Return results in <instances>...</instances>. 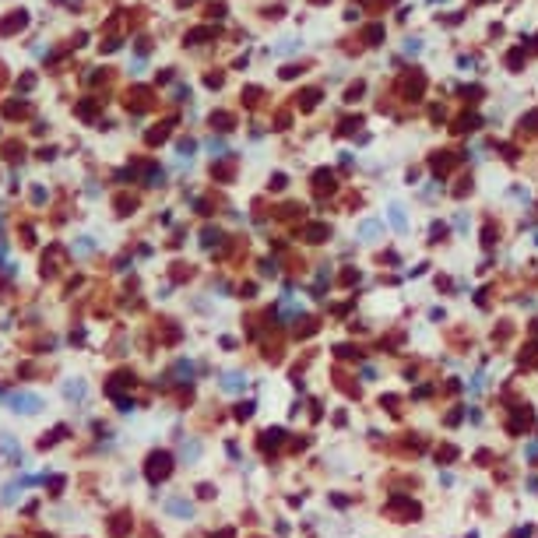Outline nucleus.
<instances>
[{
  "instance_id": "obj_1",
  "label": "nucleus",
  "mask_w": 538,
  "mask_h": 538,
  "mask_svg": "<svg viewBox=\"0 0 538 538\" xmlns=\"http://www.w3.org/2000/svg\"><path fill=\"white\" fill-rule=\"evenodd\" d=\"M7 405H11L14 412L32 415V412H39V408H43V398H39V394H28V391H18V394H7Z\"/></svg>"
},
{
  "instance_id": "obj_2",
  "label": "nucleus",
  "mask_w": 538,
  "mask_h": 538,
  "mask_svg": "<svg viewBox=\"0 0 538 538\" xmlns=\"http://www.w3.org/2000/svg\"><path fill=\"white\" fill-rule=\"evenodd\" d=\"M169 465H173L169 454H151V457H148V478H151V482H162V478L169 475Z\"/></svg>"
},
{
  "instance_id": "obj_3",
  "label": "nucleus",
  "mask_w": 538,
  "mask_h": 538,
  "mask_svg": "<svg viewBox=\"0 0 538 538\" xmlns=\"http://www.w3.org/2000/svg\"><path fill=\"white\" fill-rule=\"evenodd\" d=\"M0 454H7V457L14 461V465L21 461V450H18V443H14V440H11L7 433H0Z\"/></svg>"
},
{
  "instance_id": "obj_4",
  "label": "nucleus",
  "mask_w": 538,
  "mask_h": 538,
  "mask_svg": "<svg viewBox=\"0 0 538 538\" xmlns=\"http://www.w3.org/2000/svg\"><path fill=\"white\" fill-rule=\"evenodd\" d=\"M127 528H130V514H117L113 517V524H109V535H127Z\"/></svg>"
},
{
  "instance_id": "obj_5",
  "label": "nucleus",
  "mask_w": 538,
  "mask_h": 538,
  "mask_svg": "<svg viewBox=\"0 0 538 538\" xmlns=\"http://www.w3.org/2000/svg\"><path fill=\"white\" fill-rule=\"evenodd\" d=\"M243 383H246V380H243L239 373H229V376L222 380V387H225V391H239V387H243Z\"/></svg>"
},
{
  "instance_id": "obj_6",
  "label": "nucleus",
  "mask_w": 538,
  "mask_h": 538,
  "mask_svg": "<svg viewBox=\"0 0 538 538\" xmlns=\"http://www.w3.org/2000/svg\"><path fill=\"white\" fill-rule=\"evenodd\" d=\"M166 507H169L173 514H183V517H190V503H186V499H169Z\"/></svg>"
},
{
  "instance_id": "obj_7",
  "label": "nucleus",
  "mask_w": 538,
  "mask_h": 538,
  "mask_svg": "<svg viewBox=\"0 0 538 538\" xmlns=\"http://www.w3.org/2000/svg\"><path fill=\"white\" fill-rule=\"evenodd\" d=\"M18 496H21V489H18V485L11 482V485H4V496H0V499H4V503H14Z\"/></svg>"
},
{
  "instance_id": "obj_8",
  "label": "nucleus",
  "mask_w": 538,
  "mask_h": 538,
  "mask_svg": "<svg viewBox=\"0 0 538 538\" xmlns=\"http://www.w3.org/2000/svg\"><path fill=\"white\" fill-rule=\"evenodd\" d=\"M85 394V383H67V398H81Z\"/></svg>"
},
{
  "instance_id": "obj_9",
  "label": "nucleus",
  "mask_w": 538,
  "mask_h": 538,
  "mask_svg": "<svg viewBox=\"0 0 538 538\" xmlns=\"http://www.w3.org/2000/svg\"><path fill=\"white\" fill-rule=\"evenodd\" d=\"M391 222H394L398 229H405V215H401V208H391Z\"/></svg>"
},
{
  "instance_id": "obj_10",
  "label": "nucleus",
  "mask_w": 538,
  "mask_h": 538,
  "mask_svg": "<svg viewBox=\"0 0 538 538\" xmlns=\"http://www.w3.org/2000/svg\"><path fill=\"white\" fill-rule=\"evenodd\" d=\"M50 489H53V492H60V489H63V478H60V475H57V478H50Z\"/></svg>"
}]
</instances>
